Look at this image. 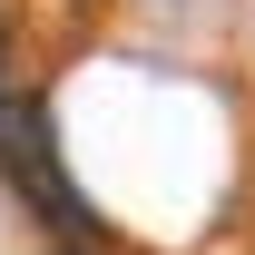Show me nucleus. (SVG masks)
<instances>
[{
	"label": "nucleus",
	"instance_id": "1",
	"mask_svg": "<svg viewBox=\"0 0 255 255\" xmlns=\"http://www.w3.org/2000/svg\"><path fill=\"white\" fill-rule=\"evenodd\" d=\"M0 177L30 196V216H49L69 246H89V236H98V206L69 187V167H59V128H49V98H20V108H10V128H0Z\"/></svg>",
	"mask_w": 255,
	"mask_h": 255
},
{
	"label": "nucleus",
	"instance_id": "2",
	"mask_svg": "<svg viewBox=\"0 0 255 255\" xmlns=\"http://www.w3.org/2000/svg\"><path fill=\"white\" fill-rule=\"evenodd\" d=\"M10 108H20V89H10V20H0V128H10Z\"/></svg>",
	"mask_w": 255,
	"mask_h": 255
},
{
	"label": "nucleus",
	"instance_id": "3",
	"mask_svg": "<svg viewBox=\"0 0 255 255\" xmlns=\"http://www.w3.org/2000/svg\"><path fill=\"white\" fill-rule=\"evenodd\" d=\"M59 255H89V246H59Z\"/></svg>",
	"mask_w": 255,
	"mask_h": 255
}]
</instances>
